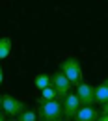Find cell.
Listing matches in <instances>:
<instances>
[{"mask_svg": "<svg viewBox=\"0 0 108 121\" xmlns=\"http://www.w3.org/2000/svg\"><path fill=\"white\" fill-rule=\"evenodd\" d=\"M37 106H39V117L43 121H52V119H60L63 116V108L60 101H43L39 97L37 101Z\"/></svg>", "mask_w": 108, "mask_h": 121, "instance_id": "6da1fadb", "label": "cell"}, {"mask_svg": "<svg viewBox=\"0 0 108 121\" xmlns=\"http://www.w3.org/2000/svg\"><path fill=\"white\" fill-rule=\"evenodd\" d=\"M60 71H62L63 75L69 78V82L73 84V86H80L82 84V67H80V61L77 58H67V60H63L60 63Z\"/></svg>", "mask_w": 108, "mask_h": 121, "instance_id": "7a4b0ae2", "label": "cell"}, {"mask_svg": "<svg viewBox=\"0 0 108 121\" xmlns=\"http://www.w3.org/2000/svg\"><path fill=\"white\" fill-rule=\"evenodd\" d=\"M2 110H4V114L15 117V116H21L26 108H24V103H21L19 99L11 97V95H4L2 97Z\"/></svg>", "mask_w": 108, "mask_h": 121, "instance_id": "3957f363", "label": "cell"}, {"mask_svg": "<svg viewBox=\"0 0 108 121\" xmlns=\"http://www.w3.org/2000/svg\"><path fill=\"white\" fill-rule=\"evenodd\" d=\"M50 84L58 90V93H60V99H65L69 93H71V82H69V78L63 75L62 71H58V73H54V75H50Z\"/></svg>", "mask_w": 108, "mask_h": 121, "instance_id": "277c9868", "label": "cell"}, {"mask_svg": "<svg viewBox=\"0 0 108 121\" xmlns=\"http://www.w3.org/2000/svg\"><path fill=\"white\" fill-rule=\"evenodd\" d=\"M62 108H63V116H65V119H73V117L77 116L78 108H80V101H78L77 93H69V95L63 99Z\"/></svg>", "mask_w": 108, "mask_h": 121, "instance_id": "5b68a950", "label": "cell"}, {"mask_svg": "<svg viewBox=\"0 0 108 121\" xmlns=\"http://www.w3.org/2000/svg\"><path fill=\"white\" fill-rule=\"evenodd\" d=\"M77 97L80 101V106H91L95 97H93V88L90 84L82 82L80 86H77Z\"/></svg>", "mask_w": 108, "mask_h": 121, "instance_id": "8992f818", "label": "cell"}, {"mask_svg": "<svg viewBox=\"0 0 108 121\" xmlns=\"http://www.w3.org/2000/svg\"><path fill=\"white\" fill-rule=\"evenodd\" d=\"M99 119V112L91 106H80L75 116V121H97Z\"/></svg>", "mask_w": 108, "mask_h": 121, "instance_id": "52a82bcc", "label": "cell"}, {"mask_svg": "<svg viewBox=\"0 0 108 121\" xmlns=\"http://www.w3.org/2000/svg\"><path fill=\"white\" fill-rule=\"evenodd\" d=\"M93 97H95V103L99 104H106L108 103V84H99L97 88H93Z\"/></svg>", "mask_w": 108, "mask_h": 121, "instance_id": "ba28073f", "label": "cell"}, {"mask_svg": "<svg viewBox=\"0 0 108 121\" xmlns=\"http://www.w3.org/2000/svg\"><path fill=\"white\" fill-rule=\"evenodd\" d=\"M41 99L43 101H60V93L50 84V86H47L45 90H41Z\"/></svg>", "mask_w": 108, "mask_h": 121, "instance_id": "9c48e42d", "label": "cell"}, {"mask_svg": "<svg viewBox=\"0 0 108 121\" xmlns=\"http://www.w3.org/2000/svg\"><path fill=\"white\" fill-rule=\"evenodd\" d=\"M11 52V39L9 37H0V60H6Z\"/></svg>", "mask_w": 108, "mask_h": 121, "instance_id": "30bf717a", "label": "cell"}, {"mask_svg": "<svg viewBox=\"0 0 108 121\" xmlns=\"http://www.w3.org/2000/svg\"><path fill=\"white\" fill-rule=\"evenodd\" d=\"M34 86H35L37 90H45L47 86H50V75H47V73L37 75L34 78Z\"/></svg>", "mask_w": 108, "mask_h": 121, "instance_id": "8fae6325", "label": "cell"}, {"mask_svg": "<svg viewBox=\"0 0 108 121\" xmlns=\"http://www.w3.org/2000/svg\"><path fill=\"white\" fill-rule=\"evenodd\" d=\"M37 117H39V116H37L34 110H24V112L19 116L17 121H37Z\"/></svg>", "mask_w": 108, "mask_h": 121, "instance_id": "7c38bea8", "label": "cell"}, {"mask_svg": "<svg viewBox=\"0 0 108 121\" xmlns=\"http://www.w3.org/2000/svg\"><path fill=\"white\" fill-rule=\"evenodd\" d=\"M103 116H108V103L103 104Z\"/></svg>", "mask_w": 108, "mask_h": 121, "instance_id": "4fadbf2b", "label": "cell"}, {"mask_svg": "<svg viewBox=\"0 0 108 121\" xmlns=\"http://www.w3.org/2000/svg\"><path fill=\"white\" fill-rule=\"evenodd\" d=\"M2 80H4V71H2V65H0V84H2Z\"/></svg>", "mask_w": 108, "mask_h": 121, "instance_id": "5bb4252c", "label": "cell"}, {"mask_svg": "<svg viewBox=\"0 0 108 121\" xmlns=\"http://www.w3.org/2000/svg\"><path fill=\"white\" fill-rule=\"evenodd\" d=\"M97 121H108V116H101V117H99Z\"/></svg>", "mask_w": 108, "mask_h": 121, "instance_id": "9a60e30c", "label": "cell"}, {"mask_svg": "<svg viewBox=\"0 0 108 121\" xmlns=\"http://www.w3.org/2000/svg\"><path fill=\"white\" fill-rule=\"evenodd\" d=\"M0 121H6V117H4V114L0 112Z\"/></svg>", "mask_w": 108, "mask_h": 121, "instance_id": "2e32d148", "label": "cell"}, {"mask_svg": "<svg viewBox=\"0 0 108 121\" xmlns=\"http://www.w3.org/2000/svg\"><path fill=\"white\" fill-rule=\"evenodd\" d=\"M0 110H2V97H0Z\"/></svg>", "mask_w": 108, "mask_h": 121, "instance_id": "e0dca14e", "label": "cell"}, {"mask_svg": "<svg viewBox=\"0 0 108 121\" xmlns=\"http://www.w3.org/2000/svg\"><path fill=\"white\" fill-rule=\"evenodd\" d=\"M52 121H63V119H62V117H60V119H52Z\"/></svg>", "mask_w": 108, "mask_h": 121, "instance_id": "ac0fdd59", "label": "cell"}, {"mask_svg": "<svg viewBox=\"0 0 108 121\" xmlns=\"http://www.w3.org/2000/svg\"><path fill=\"white\" fill-rule=\"evenodd\" d=\"M9 121H17V119H9Z\"/></svg>", "mask_w": 108, "mask_h": 121, "instance_id": "d6986e66", "label": "cell"}, {"mask_svg": "<svg viewBox=\"0 0 108 121\" xmlns=\"http://www.w3.org/2000/svg\"><path fill=\"white\" fill-rule=\"evenodd\" d=\"M104 84H108V80H106V82H104Z\"/></svg>", "mask_w": 108, "mask_h": 121, "instance_id": "ffe728a7", "label": "cell"}]
</instances>
